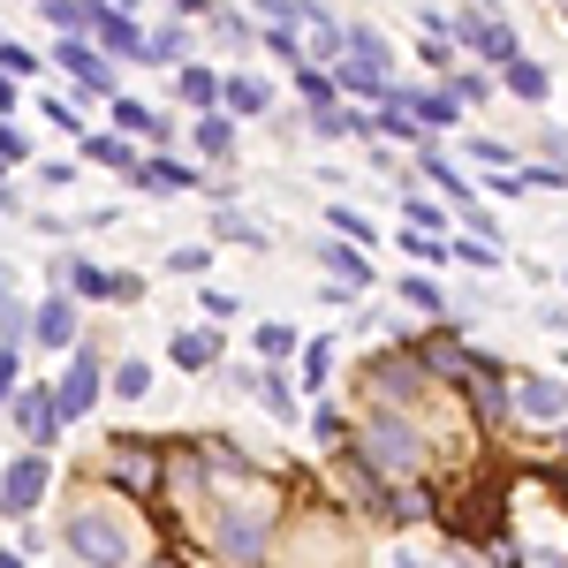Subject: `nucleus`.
<instances>
[{
    "label": "nucleus",
    "instance_id": "f257e3e1",
    "mask_svg": "<svg viewBox=\"0 0 568 568\" xmlns=\"http://www.w3.org/2000/svg\"><path fill=\"white\" fill-rule=\"evenodd\" d=\"M349 439H356L364 478H379V485H402V478H417V470H425V433H417L402 409H372Z\"/></svg>",
    "mask_w": 568,
    "mask_h": 568
},
{
    "label": "nucleus",
    "instance_id": "f03ea898",
    "mask_svg": "<svg viewBox=\"0 0 568 568\" xmlns=\"http://www.w3.org/2000/svg\"><path fill=\"white\" fill-rule=\"evenodd\" d=\"M61 546H69V554H77L84 568H122V561H130V530L114 524L106 508H84V516H69Z\"/></svg>",
    "mask_w": 568,
    "mask_h": 568
},
{
    "label": "nucleus",
    "instance_id": "7ed1b4c3",
    "mask_svg": "<svg viewBox=\"0 0 568 568\" xmlns=\"http://www.w3.org/2000/svg\"><path fill=\"white\" fill-rule=\"evenodd\" d=\"M213 530H220V554L235 568H265V546H273V516L265 508H243V500H227L213 516Z\"/></svg>",
    "mask_w": 568,
    "mask_h": 568
},
{
    "label": "nucleus",
    "instance_id": "20e7f679",
    "mask_svg": "<svg viewBox=\"0 0 568 568\" xmlns=\"http://www.w3.org/2000/svg\"><path fill=\"white\" fill-rule=\"evenodd\" d=\"M53 417H61V425H69V417H84L91 402H99V394H106V372H99V349H91V342H77V356H69V372H61V379H53Z\"/></svg>",
    "mask_w": 568,
    "mask_h": 568
},
{
    "label": "nucleus",
    "instance_id": "39448f33",
    "mask_svg": "<svg viewBox=\"0 0 568 568\" xmlns=\"http://www.w3.org/2000/svg\"><path fill=\"white\" fill-rule=\"evenodd\" d=\"M364 387L387 394V402H417V394L439 387V379L425 372V364H417V349H379L372 364H364Z\"/></svg>",
    "mask_w": 568,
    "mask_h": 568
},
{
    "label": "nucleus",
    "instance_id": "423d86ee",
    "mask_svg": "<svg viewBox=\"0 0 568 568\" xmlns=\"http://www.w3.org/2000/svg\"><path fill=\"white\" fill-rule=\"evenodd\" d=\"M455 45H470L478 61H516V31L500 23V16H485V8H470V16H455V31H447Z\"/></svg>",
    "mask_w": 568,
    "mask_h": 568
},
{
    "label": "nucleus",
    "instance_id": "0eeeda50",
    "mask_svg": "<svg viewBox=\"0 0 568 568\" xmlns=\"http://www.w3.org/2000/svg\"><path fill=\"white\" fill-rule=\"evenodd\" d=\"M53 61H61V77H69L77 91H91V99H114V61H106V53H91L84 39H61V53H53Z\"/></svg>",
    "mask_w": 568,
    "mask_h": 568
},
{
    "label": "nucleus",
    "instance_id": "6e6552de",
    "mask_svg": "<svg viewBox=\"0 0 568 568\" xmlns=\"http://www.w3.org/2000/svg\"><path fill=\"white\" fill-rule=\"evenodd\" d=\"M45 500V455H23V463H8V478H0V516H31Z\"/></svg>",
    "mask_w": 568,
    "mask_h": 568
},
{
    "label": "nucleus",
    "instance_id": "1a4fd4ad",
    "mask_svg": "<svg viewBox=\"0 0 568 568\" xmlns=\"http://www.w3.org/2000/svg\"><path fill=\"white\" fill-rule=\"evenodd\" d=\"M516 409L530 425H568V387L561 379H516Z\"/></svg>",
    "mask_w": 568,
    "mask_h": 568
},
{
    "label": "nucleus",
    "instance_id": "9d476101",
    "mask_svg": "<svg viewBox=\"0 0 568 568\" xmlns=\"http://www.w3.org/2000/svg\"><path fill=\"white\" fill-rule=\"evenodd\" d=\"M16 425H23V439H31V447H53V433H61L53 394H45V387H16Z\"/></svg>",
    "mask_w": 568,
    "mask_h": 568
},
{
    "label": "nucleus",
    "instance_id": "9b49d317",
    "mask_svg": "<svg viewBox=\"0 0 568 568\" xmlns=\"http://www.w3.org/2000/svg\"><path fill=\"white\" fill-rule=\"evenodd\" d=\"M31 342H45V349H77V304H69V296H45V304L31 311Z\"/></svg>",
    "mask_w": 568,
    "mask_h": 568
},
{
    "label": "nucleus",
    "instance_id": "f8f14e48",
    "mask_svg": "<svg viewBox=\"0 0 568 568\" xmlns=\"http://www.w3.org/2000/svg\"><path fill=\"white\" fill-rule=\"evenodd\" d=\"M318 265H326V273H334L342 288H372V281H379V265L364 258L356 243H318Z\"/></svg>",
    "mask_w": 568,
    "mask_h": 568
},
{
    "label": "nucleus",
    "instance_id": "ddd939ff",
    "mask_svg": "<svg viewBox=\"0 0 568 568\" xmlns=\"http://www.w3.org/2000/svg\"><path fill=\"white\" fill-rule=\"evenodd\" d=\"M122 455H114V478L136 485V493H152L160 485V455H152V439H114Z\"/></svg>",
    "mask_w": 568,
    "mask_h": 568
},
{
    "label": "nucleus",
    "instance_id": "4468645a",
    "mask_svg": "<svg viewBox=\"0 0 568 568\" xmlns=\"http://www.w3.org/2000/svg\"><path fill=\"white\" fill-rule=\"evenodd\" d=\"M326 77H334V91H356V99H372V106H379V99L394 91V84H387V69H372V61H349V53H342Z\"/></svg>",
    "mask_w": 568,
    "mask_h": 568
},
{
    "label": "nucleus",
    "instance_id": "2eb2a0df",
    "mask_svg": "<svg viewBox=\"0 0 568 568\" xmlns=\"http://www.w3.org/2000/svg\"><path fill=\"white\" fill-rule=\"evenodd\" d=\"M91 39L106 45V61H130V53H136V61H144V31H136L130 16H122V8H106V16H99V31H91Z\"/></svg>",
    "mask_w": 568,
    "mask_h": 568
},
{
    "label": "nucleus",
    "instance_id": "dca6fc26",
    "mask_svg": "<svg viewBox=\"0 0 568 568\" xmlns=\"http://www.w3.org/2000/svg\"><path fill=\"white\" fill-rule=\"evenodd\" d=\"M175 364L182 372H213L220 364V326H182L175 334Z\"/></svg>",
    "mask_w": 568,
    "mask_h": 568
},
{
    "label": "nucleus",
    "instance_id": "f3484780",
    "mask_svg": "<svg viewBox=\"0 0 568 568\" xmlns=\"http://www.w3.org/2000/svg\"><path fill=\"white\" fill-rule=\"evenodd\" d=\"M99 16H106V0H45V23H61L69 39H91Z\"/></svg>",
    "mask_w": 568,
    "mask_h": 568
},
{
    "label": "nucleus",
    "instance_id": "a211bd4d",
    "mask_svg": "<svg viewBox=\"0 0 568 568\" xmlns=\"http://www.w3.org/2000/svg\"><path fill=\"white\" fill-rule=\"evenodd\" d=\"M175 99H182V106H197V114H213V106H220V77L205 69V61H182Z\"/></svg>",
    "mask_w": 568,
    "mask_h": 568
},
{
    "label": "nucleus",
    "instance_id": "6ab92c4d",
    "mask_svg": "<svg viewBox=\"0 0 568 568\" xmlns=\"http://www.w3.org/2000/svg\"><path fill=\"white\" fill-rule=\"evenodd\" d=\"M235 387H251V394L265 402V409L281 417V425L296 417V394H288V379H281V372H235Z\"/></svg>",
    "mask_w": 568,
    "mask_h": 568
},
{
    "label": "nucleus",
    "instance_id": "aec40b11",
    "mask_svg": "<svg viewBox=\"0 0 568 568\" xmlns=\"http://www.w3.org/2000/svg\"><path fill=\"white\" fill-rule=\"evenodd\" d=\"M61 288H69V296H91V304H99V296H114V273H99L91 258H61Z\"/></svg>",
    "mask_w": 568,
    "mask_h": 568
},
{
    "label": "nucleus",
    "instance_id": "412c9836",
    "mask_svg": "<svg viewBox=\"0 0 568 568\" xmlns=\"http://www.w3.org/2000/svg\"><path fill=\"white\" fill-rule=\"evenodd\" d=\"M500 84L516 91V99H530V106H538V99L554 91V77H546L538 61H524V53H516V61H500Z\"/></svg>",
    "mask_w": 568,
    "mask_h": 568
},
{
    "label": "nucleus",
    "instance_id": "4be33fe9",
    "mask_svg": "<svg viewBox=\"0 0 568 568\" xmlns=\"http://www.w3.org/2000/svg\"><path fill=\"white\" fill-rule=\"evenodd\" d=\"M220 99H227V114H265L273 106V84H258V77H220Z\"/></svg>",
    "mask_w": 568,
    "mask_h": 568
},
{
    "label": "nucleus",
    "instance_id": "5701e85b",
    "mask_svg": "<svg viewBox=\"0 0 568 568\" xmlns=\"http://www.w3.org/2000/svg\"><path fill=\"white\" fill-rule=\"evenodd\" d=\"M342 45H349V23H334V16H311V69H334L342 61Z\"/></svg>",
    "mask_w": 568,
    "mask_h": 568
},
{
    "label": "nucleus",
    "instance_id": "b1692460",
    "mask_svg": "<svg viewBox=\"0 0 568 568\" xmlns=\"http://www.w3.org/2000/svg\"><path fill=\"white\" fill-rule=\"evenodd\" d=\"M130 182H136V190H190L197 175H190V168H175V160H136Z\"/></svg>",
    "mask_w": 568,
    "mask_h": 568
},
{
    "label": "nucleus",
    "instance_id": "393cba45",
    "mask_svg": "<svg viewBox=\"0 0 568 568\" xmlns=\"http://www.w3.org/2000/svg\"><path fill=\"white\" fill-rule=\"evenodd\" d=\"M84 160H99V168H122V175L136 168L130 136H114V130H91V136H84Z\"/></svg>",
    "mask_w": 568,
    "mask_h": 568
},
{
    "label": "nucleus",
    "instance_id": "a878e982",
    "mask_svg": "<svg viewBox=\"0 0 568 568\" xmlns=\"http://www.w3.org/2000/svg\"><path fill=\"white\" fill-rule=\"evenodd\" d=\"M168 136V122H160V114H152V106H136V99H122V91H114V136Z\"/></svg>",
    "mask_w": 568,
    "mask_h": 568
},
{
    "label": "nucleus",
    "instance_id": "bb28decb",
    "mask_svg": "<svg viewBox=\"0 0 568 568\" xmlns=\"http://www.w3.org/2000/svg\"><path fill=\"white\" fill-rule=\"evenodd\" d=\"M190 144H197L205 160H227V152H235V122H227V114H205V122L190 130Z\"/></svg>",
    "mask_w": 568,
    "mask_h": 568
},
{
    "label": "nucleus",
    "instance_id": "cd10ccee",
    "mask_svg": "<svg viewBox=\"0 0 568 568\" xmlns=\"http://www.w3.org/2000/svg\"><path fill=\"white\" fill-rule=\"evenodd\" d=\"M364 130H379V136H402V144H425V130L394 106V99H379V114H364Z\"/></svg>",
    "mask_w": 568,
    "mask_h": 568
},
{
    "label": "nucleus",
    "instance_id": "c85d7f7f",
    "mask_svg": "<svg viewBox=\"0 0 568 568\" xmlns=\"http://www.w3.org/2000/svg\"><path fill=\"white\" fill-rule=\"evenodd\" d=\"M349 61H372V69H394V53H387V39L372 31V23H349V45H342Z\"/></svg>",
    "mask_w": 568,
    "mask_h": 568
},
{
    "label": "nucleus",
    "instance_id": "c756f323",
    "mask_svg": "<svg viewBox=\"0 0 568 568\" xmlns=\"http://www.w3.org/2000/svg\"><path fill=\"white\" fill-rule=\"evenodd\" d=\"M417 160H425V175L439 182V190H447V197H455V205H478V197H470V182L455 175V168H447V160H439V144H425V152H417Z\"/></svg>",
    "mask_w": 568,
    "mask_h": 568
},
{
    "label": "nucleus",
    "instance_id": "7c9ffc66",
    "mask_svg": "<svg viewBox=\"0 0 568 568\" xmlns=\"http://www.w3.org/2000/svg\"><path fill=\"white\" fill-rule=\"evenodd\" d=\"M106 394H122V402H144V394H152V364H144V356H130V364L114 372V387H106Z\"/></svg>",
    "mask_w": 568,
    "mask_h": 568
},
{
    "label": "nucleus",
    "instance_id": "2f4dec72",
    "mask_svg": "<svg viewBox=\"0 0 568 568\" xmlns=\"http://www.w3.org/2000/svg\"><path fill=\"white\" fill-rule=\"evenodd\" d=\"M251 8H258V16H273V31H296V23H311V16H318L311 0H251Z\"/></svg>",
    "mask_w": 568,
    "mask_h": 568
},
{
    "label": "nucleus",
    "instance_id": "473e14b6",
    "mask_svg": "<svg viewBox=\"0 0 568 568\" xmlns=\"http://www.w3.org/2000/svg\"><path fill=\"white\" fill-rule=\"evenodd\" d=\"M326 372H334V342L318 334V342H304V387L318 394V387H326Z\"/></svg>",
    "mask_w": 568,
    "mask_h": 568
},
{
    "label": "nucleus",
    "instance_id": "72a5a7b5",
    "mask_svg": "<svg viewBox=\"0 0 568 568\" xmlns=\"http://www.w3.org/2000/svg\"><path fill=\"white\" fill-rule=\"evenodd\" d=\"M296 91H304L311 114H318V106H334V77H326V69H296Z\"/></svg>",
    "mask_w": 568,
    "mask_h": 568
},
{
    "label": "nucleus",
    "instance_id": "f704fd0d",
    "mask_svg": "<svg viewBox=\"0 0 568 568\" xmlns=\"http://www.w3.org/2000/svg\"><path fill=\"white\" fill-rule=\"evenodd\" d=\"M311 122H318V136H372V130H364V114H342V106H318Z\"/></svg>",
    "mask_w": 568,
    "mask_h": 568
},
{
    "label": "nucleus",
    "instance_id": "c9c22d12",
    "mask_svg": "<svg viewBox=\"0 0 568 568\" xmlns=\"http://www.w3.org/2000/svg\"><path fill=\"white\" fill-rule=\"evenodd\" d=\"M144 61H182V23H160V31L144 39Z\"/></svg>",
    "mask_w": 568,
    "mask_h": 568
},
{
    "label": "nucleus",
    "instance_id": "e433bc0d",
    "mask_svg": "<svg viewBox=\"0 0 568 568\" xmlns=\"http://www.w3.org/2000/svg\"><path fill=\"white\" fill-rule=\"evenodd\" d=\"M220 235H227V243H265V227L258 220H243V213H227V205H220V220H213Z\"/></svg>",
    "mask_w": 568,
    "mask_h": 568
},
{
    "label": "nucleus",
    "instance_id": "4c0bfd02",
    "mask_svg": "<svg viewBox=\"0 0 568 568\" xmlns=\"http://www.w3.org/2000/svg\"><path fill=\"white\" fill-rule=\"evenodd\" d=\"M0 77H39V53H23L16 39H0Z\"/></svg>",
    "mask_w": 568,
    "mask_h": 568
},
{
    "label": "nucleus",
    "instance_id": "58836bf2",
    "mask_svg": "<svg viewBox=\"0 0 568 568\" xmlns=\"http://www.w3.org/2000/svg\"><path fill=\"white\" fill-rule=\"evenodd\" d=\"M16 379H23V342H0V402H8Z\"/></svg>",
    "mask_w": 568,
    "mask_h": 568
},
{
    "label": "nucleus",
    "instance_id": "ea45409f",
    "mask_svg": "<svg viewBox=\"0 0 568 568\" xmlns=\"http://www.w3.org/2000/svg\"><path fill=\"white\" fill-rule=\"evenodd\" d=\"M402 251H409V258H425V265H439V258H447V243H439V235H417V227L402 235Z\"/></svg>",
    "mask_w": 568,
    "mask_h": 568
},
{
    "label": "nucleus",
    "instance_id": "a19ab883",
    "mask_svg": "<svg viewBox=\"0 0 568 568\" xmlns=\"http://www.w3.org/2000/svg\"><path fill=\"white\" fill-rule=\"evenodd\" d=\"M334 235H342V243H372V220H356V213H342V205H334Z\"/></svg>",
    "mask_w": 568,
    "mask_h": 568
},
{
    "label": "nucleus",
    "instance_id": "79ce46f5",
    "mask_svg": "<svg viewBox=\"0 0 568 568\" xmlns=\"http://www.w3.org/2000/svg\"><path fill=\"white\" fill-rule=\"evenodd\" d=\"M470 160H485V168H508V160H516V144H500V136H478V144H470Z\"/></svg>",
    "mask_w": 568,
    "mask_h": 568
},
{
    "label": "nucleus",
    "instance_id": "37998d69",
    "mask_svg": "<svg viewBox=\"0 0 568 568\" xmlns=\"http://www.w3.org/2000/svg\"><path fill=\"white\" fill-rule=\"evenodd\" d=\"M168 265H175V273H190V281H197V273H205V265H213V251H205V243H190V251H175V258H168Z\"/></svg>",
    "mask_w": 568,
    "mask_h": 568
},
{
    "label": "nucleus",
    "instance_id": "c03bdc74",
    "mask_svg": "<svg viewBox=\"0 0 568 568\" xmlns=\"http://www.w3.org/2000/svg\"><path fill=\"white\" fill-rule=\"evenodd\" d=\"M258 349L265 356H288V349H296V334H288V326H258Z\"/></svg>",
    "mask_w": 568,
    "mask_h": 568
},
{
    "label": "nucleus",
    "instance_id": "a18cd8bd",
    "mask_svg": "<svg viewBox=\"0 0 568 568\" xmlns=\"http://www.w3.org/2000/svg\"><path fill=\"white\" fill-rule=\"evenodd\" d=\"M425 61L447 69V61H455V39H447V31H425Z\"/></svg>",
    "mask_w": 568,
    "mask_h": 568
},
{
    "label": "nucleus",
    "instance_id": "49530a36",
    "mask_svg": "<svg viewBox=\"0 0 568 568\" xmlns=\"http://www.w3.org/2000/svg\"><path fill=\"white\" fill-rule=\"evenodd\" d=\"M23 152H31L23 130H16V122H0V168H8V160H23Z\"/></svg>",
    "mask_w": 568,
    "mask_h": 568
},
{
    "label": "nucleus",
    "instance_id": "de8ad7c7",
    "mask_svg": "<svg viewBox=\"0 0 568 568\" xmlns=\"http://www.w3.org/2000/svg\"><path fill=\"white\" fill-rule=\"evenodd\" d=\"M409 227H417V235H433V227H439V205H425V197H409Z\"/></svg>",
    "mask_w": 568,
    "mask_h": 568
},
{
    "label": "nucleus",
    "instance_id": "09e8293b",
    "mask_svg": "<svg viewBox=\"0 0 568 568\" xmlns=\"http://www.w3.org/2000/svg\"><path fill=\"white\" fill-rule=\"evenodd\" d=\"M402 296H409V304H417V311H447V304H439V288H433V281H409Z\"/></svg>",
    "mask_w": 568,
    "mask_h": 568
},
{
    "label": "nucleus",
    "instance_id": "8fccbe9b",
    "mask_svg": "<svg viewBox=\"0 0 568 568\" xmlns=\"http://www.w3.org/2000/svg\"><path fill=\"white\" fill-rule=\"evenodd\" d=\"M455 258L463 265H500V251H493V243H455Z\"/></svg>",
    "mask_w": 568,
    "mask_h": 568
},
{
    "label": "nucleus",
    "instance_id": "3c124183",
    "mask_svg": "<svg viewBox=\"0 0 568 568\" xmlns=\"http://www.w3.org/2000/svg\"><path fill=\"white\" fill-rule=\"evenodd\" d=\"M447 91H455V99H463V106H470V99H485V91H493V84H485L478 69H470V77H455V84H447Z\"/></svg>",
    "mask_w": 568,
    "mask_h": 568
},
{
    "label": "nucleus",
    "instance_id": "603ef678",
    "mask_svg": "<svg viewBox=\"0 0 568 568\" xmlns=\"http://www.w3.org/2000/svg\"><path fill=\"white\" fill-rule=\"evenodd\" d=\"M175 16H213V0H175Z\"/></svg>",
    "mask_w": 568,
    "mask_h": 568
},
{
    "label": "nucleus",
    "instance_id": "864d4df0",
    "mask_svg": "<svg viewBox=\"0 0 568 568\" xmlns=\"http://www.w3.org/2000/svg\"><path fill=\"white\" fill-rule=\"evenodd\" d=\"M0 106H16V84H8V77H0Z\"/></svg>",
    "mask_w": 568,
    "mask_h": 568
},
{
    "label": "nucleus",
    "instance_id": "5fc2aeb1",
    "mask_svg": "<svg viewBox=\"0 0 568 568\" xmlns=\"http://www.w3.org/2000/svg\"><path fill=\"white\" fill-rule=\"evenodd\" d=\"M0 568H23V554H16V546H8V554H0Z\"/></svg>",
    "mask_w": 568,
    "mask_h": 568
},
{
    "label": "nucleus",
    "instance_id": "6e6d98bb",
    "mask_svg": "<svg viewBox=\"0 0 568 568\" xmlns=\"http://www.w3.org/2000/svg\"><path fill=\"white\" fill-rule=\"evenodd\" d=\"M106 8H122V16H130V8H136V0H106Z\"/></svg>",
    "mask_w": 568,
    "mask_h": 568
},
{
    "label": "nucleus",
    "instance_id": "4d7b16f0",
    "mask_svg": "<svg viewBox=\"0 0 568 568\" xmlns=\"http://www.w3.org/2000/svg\"><path fill=\"white\" fill-rule=\"evenodd\" d=\"M394 568H425V561H394Z\"/></svg>",
    "mask_w": 568,
    "mask_h": 568
},
{
    "label": "nucleus",
    "instance_id": "13d9d810",
    "mask_svg": "<svg viewBox=\"0 0 568 568\" xmlns=\"http://www.w3.org/2000/svg\"><path fill=\"white\" fill-rule=\"evenodd\" d=\"M561 447H568V425H561Z\"/></svg>",
    "mask_w": 568,
    "mask_h": 568
},
{
    "label": "nucleus",
    "instance_id": "bf43d9fd",
    "mask_svg": "<svg viewBox=\"0 0 568 568\" xmlns=\"http://www.w3.org/2000/svg\"><path fill=\"white\" fill-rule=\"evenodd\" d=\"M561 281H568V273H561Z\"/></svg>",
    "mask_w": 568,
    "mask_h": 568
}]
</instances>
